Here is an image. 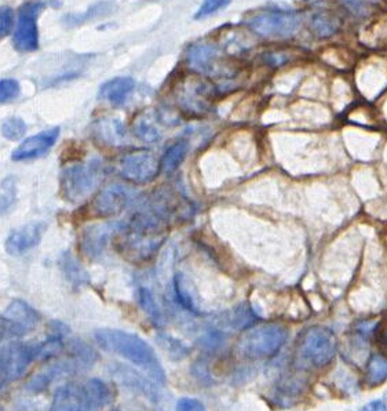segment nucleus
<instances>
[{
    "mask_svg": "<svg viewBox=\"0 0 387 411\" xmlns=\"http://www.w3.org/2000/svg\"><path fill=\"white\" fill-rule=\"evenodd\" d=\"M94 338L101 349L129 360L157 385L166 384V371L154 349L140 336L116 329H99L94 333Z\"/></svg>",
    "mask_w": 387,
    "mask_h": 411,
    "instance_id": "f257e3e1",
    "label": "nucleus"
},
{
    "mask_svg": "<svg viewBox=\"0 0 387 411\" xmlns=\"http://www.w3.org/2000/svg\"><path fill=\"white\" fill-rule=\"evenodd\" d=\"M116 394L101 378L71 381L54 392L49 411H99L108 408Z\"/></svg>",
    "mask_w": 387,
    "mask_h": 411,
    "instance_id": "f03ea898",
    "label": "nucleus"
},
{
    "mask_svg": "<svg viewBox=\"0 0 387 411\" xmlns=\"http://www.w3.org/2000/svg\"><path fill=\"white\" fill-rule=\"evenodd\" d=\"M289 338V330L277 323H266L247 330L239 341L240 355L248 359H269L279 354Z\"/></svg>",
    "mask_w": 387,
    "mask_h": 411,
    "instance_id": "7ed1b4c3",
    "label": "nucleus"
},
{
    "mask_svg": "<svg viewBox=\"0 0 387 411\" xmlns=\"http://www.w3.org/2000/svg\"><path fill=\"white\" fill-rule=\"evenodd\" d=\"M296 354L299 361L306 367L323 368L328 366L337 354L334 333L323 326L309 327L298 340Z\"/></svg>",
    "mask_w": 387,
    "mask_h": 411,
    "instance_id": "20e7f679",
    "label": "nucleus"
},
{
    "mask_svg": "<svg viewBox=\"0 0 387 411\" xmlns=\"http://www.w3.org/2000/svg\"><path fill=\"white\" fill-rule=\"evenodd\" d=\"M101 170L102 164L97 159L89 163L66 166L61 173V194L64 199L71 203L85 201L97 188Z\"/></svg>",
    "mask_w": 387,
    "mask_h": 411,
    "instance_id": "39448f33",
    "label": "nucleus"
},
{
    "mask_svg": "<svg viewBox=\"0 0 387 411\" xmlns=\"http://www.w3.org/2000/svg\"><path fill=\"white\" fill-rule=\"evenodd\" d=\"M36 360H45L43 344L36 342H8L1 348L0 355V374L1 387L18 380L27 368Z\"/></svg>",
    "mask_w": 387,
    "mask_h": 411,
    "instance_id": "423d86ee",
    "label": "nucleus"
},
{
    "mask_svg": "<svg viewBox=\"0 0 387 411\" xmlns=\"http://www.w3.org/2000/svg\"><path fill=\"white\" fill-rule=\"evenodd\" d=\"M299 24L300 15L296 11L280 8H269L247 20V25L265 38H289L296 32Z\"/></svg>",
    "mask_w": 387,
    "mask_h": 411,
    "instance_id": "0eeeda50",
    "label": "nucleus"
},
{
    "mask_svg": "<svg viewBox=\"0 0 387 411\" xmlns=\"http://www.w3.org/2000/svg\"><path fill=\"white\" fill-rule=\"evenodd\" d=\"M46 6V1H25L20 7L18 21L13 35V43L18 52H36L39 49L38 17Z\"/></svg>",
    "mask_w": 387,
    "mask_h": 411,
    "instance_id": "6e6552de",
    "label": "nucleus"
},
{
    "mask_svg": "<svg viewBox=\"0 0 387 411\" xmlns=\"http://www.w3.org/2000/svg\"><path fill=\"white\" fill-rule=\"evenodd\" d=\"M41 322V315L21 300L11 301L1 315V338L14 340L34 331Z\"/></svg>",
    "mask_w": 387,
    "mask_h": 411,
    "instance_id": "1a4fd4ad",
    "label": "nucleus"
},
{
    "mask_svg": "<svg viewBox=\"0 0 387 411\" xmlns=\"http://www.w3.org/2000/svg\"><path fill=\"white\" fill-rule=\"evenodd\" d=\"M161 168V161L157 160L154 154L145 150L134 151L126 154L120 161L122 175L136 184L150 182Z\"/></svg>",
    "mask_w": 387,
    "mask_h": 411,
    "instance_id": "9d476101",
    "label": "nucleus"
},
{
    "mask_svg": "<svg viewBox=\"0 0 387 411\" xmlns=\"http://www.w3.org/2000/svg\"><path fill=\"white\" fill-rule=\"evenodd\" d=\"M134 201L131 188L122 184H112L102 189L93 202V210L99 217H112L124 211Z\"/></svg>",
    "mask_w": 387,
    "mask_h": 411,
    "instance_id": "9b49d317",
    "label": "nucleus"
},
{
    "mask_svg": "<svg viewBox=\"0 0 387 411\" xmlns=\"http://www.w3.org/2000/svg\"><path fill=\"white\" fill-rule=\"evenodd\" d=\"M87 367H90V366L86 364L83 360L72 355L71 359L59 360L49 367L43 368L38 374H35L28 381L27 389L31 392H35V394L42 392V391L48 389L55 380H59L61 377H65V375L79 373Z\"/></svg>",
    "mask_w": 387,
    "mask_h": 411,
    "instance_id": "f8f14e48",
    "label": "nucleus"
},
{
    "mask_svg": "<svg viewBox=\"0 0 387 411\" xmlns=\"http://www.w3.org/2000/svg\"><path fill=\"white\" fill-rule=\"evenodd\" d=\"M46 229L48 225L45 222H31L11 231L4 242L6 253L10 256H21L29 252L41 243Z\"/></svg>",
    "mask_w": 387,
    "mask_h": 411,
    "instance_id": "ddd939ff",
    "label": "nucleus"
},
{
    "mask_svg": "<svg viewBox=\"0 0 387 411\" xmlns=\"http://www.w3.org/2000/svg\"><path fill=\"white\" fill-rule=\"evenodd\" d=\"M109 371L117 382H120L123 387L129 388L130 391L141 394L149 401L156 403L160 401V394L156 388L157 384L150 378H145V375L140 374L131 367L120 364V363H113L109 366Z\"/></svg>",
    "mask_w": 387,
    "mask_h": 411,
    "instance_id": "4468645a",
    "label": "nucleus"
},
{
    "mask_svg": "<svg viewBox=\"0 0 387 411\" xmlns=\"http://www.w3.org/2000/svg\"><path fill=\"white\" fill-rule=\"evenodd\" d=\"M123 222H105L87 226L80 236V247L83 254L89 258L101 257L109 238L113 233L123 231Z\"/></svg>",
    "mask_w": 387,
    "mask_h": 411,
    "instance_id": "2eb2a0df",
    "label": "nucleus"
},
{
    "mask_svg": "<svg viewBox=\"0 0 387 411\" xmlns=\"http://www.w3.org/2000/svg\"><path fill=\"white\" fill-rule=\"evenodd\" d=\"M59 136V127H52L45 130L36 136L27 138L14 152L11 154V159L14 161H24V160H34L39 159L54 147Z\"/></svg>",
    "mask_w": 387,
    "mask_h": 411,
    "instance_id": "dca6fc26",
    "label": "nucleus"
},
{
    "mask_svg": "<svg viewBox=\"0 0 387 411\" xmlns=\"http://www.w3.org/2000/svg\"><path fill=\"white\" fill-rule=\"evenodd\" d=\"M136 89V80L130 76H119L105 82L99 89V99L112 103L115 106H120L127 101L129 96Z\"/></svg>",
    "mask_w": 387,
    "mask_h": 411,
    "instance_id": "f3484780",
    "label": "nucleus"
},
{
    "mask_svg": "<svg viewBox=\"0 0 387 411\" xmlns=\"http://www.w3.org/2000/svg\"><path fill=\"white\" fill-rule=\"evenodd\" d=\"M174 296L177 303L188 312L200 313L198 312V301L196 297L194 286L191 280L184 273H175L174 276Z\"/></svg>",
    "mask_w": 387,
    "mask_h": 411,
    "instance_id": "a211bd4d",
    "label": "nucleus"
},
{
    "mask_svg": "<svg viewBox=\"0 0 387 411\" xmlns=\"http://www.w3.org/2000/svg\"><path fill=\"white\" fill-rule=\"evenodd\" d=\"M59 265L64 272L65 279L72 287L79 289L90 282V276L86 269L79 264V261L72 256L71 252H65L59 258Z\"/></svg>",
    "mask_w": 387,
    "mask_h": 411,
    "instance_id": "6ab92c4d",
    "label": "nucleus"
},
{
    "mask_svg": "<svg viewBox=\"0 0 387 411\" xmlns=\"http://www.w3.org/2000/svg\"><path fill=\"white\" fill-rule=\"evenodd\" d=\"M218 55V49L208 43L192 46L188 52V61L191 68L198 72H211L212 62Z\"/></svg>",
    "mask_w": 387,
    "mask_h": 411,
    "instance_id": "aec40b11",
    "label": "nucleus"
},
{
    "mask_svg": "<svg viewBox=\"0 0 387 411\" xmlns=\"http://www.w3.org/2000/svg\"><path fill=\"white\" fill-rule=\"evenodd\" d=\"M113 8V4H110L109 1H102V3H96L93 4L92 7H89L85 13H69V14H65L62 18H61V22L65 25V27H78V25H82L90 20H94L98 18L101 15H105L108 13H110Z\"/></svg>",
    "mask_w": 387,
    "mask_h": 411,
    "instance_id": "412c9836",
    "label": "nucleus"
},
{
    "mask_svg": "<svg viewBox=\"0 0 387 411\" xmlns=\"http://www.w3.org/2000/svg\"><path fill=\"white\" fill-rule=\"evenodd\" d=\"M188 150H189V144L185 140H180L174 143L173 145H170L161 157V170L166 174L174 173L184 161L185 156L188 154Z\"/></svg>",
    "mask_w": 387,
    "mask_h": 411,
    "instance_id": "4be33fe9",
    "label": "nucleus"
},
{
    "mask_svg": "<svg viewBox=\"0 0 387 411\" xmlns=\"http://www.w3.org/2000/svg\"><path fill=\"white\" fill-rule=\"evenodd\" d=\"M98 136L113 145H117L123 143L126 137V130L124 126L120 120L117 119H103L98 124Z\"/></svg>",
    "mask_w": 387,
    "mask_h": 411,
    "instance_id": "5701e85b",
    "label": "nucleus"
},
{
    "mask_svg": "<svg viewBox=\"0 0 387 411\" xmlns=\"http://www.w3.org/2000/svg\"><path fill=\"white\" fill-rule=\"evenodd\" d=\"M387 380V358L384 355H372L367 363L365 381L370 387H378Z\"/></svg>",
    "mask_w": 387,
    "mask_h": 411,
    "instance_id": "b1692460",
    "label": "nucleus"
},
{
    "mask_svg": "<svg viewBox=\"0 0 387 411\" xmlns=\"http://www.w3.org/2000/svg\"><path fill=\"white\" fill-rule=\"evenodd\" d=\"M138 303L141 308L144 309L147 317L154 323V326H163L164 319H163V312L159 308L154 296L152 291L145 287L138 289Z\"/></svg>",
    "mask_w": 387,
    "mask_h": 411,
    "instance_id": "393cba45",
    "label": "nucleus"
},
{
    "mask_svg": "<svg viewBox=\"0 0 387 411\" xmlns=\"http://www.w3.org/2000/svg\"><path fill=\"white\" fill-rule=\"evenodd\" d=\"M27 133V124L21 117L10 116L1 122V136L8 141H17Z\"/></svg>",
    "mask_w": 387,
    "mask_h": 411,
    "instance_id": "a878e982",
    "label": "nucleus"
},
{
    "mask_svg": "<svg viewBox=\"0 0 387 411\" xmlns=\"http://www.w3.org/2000/svg\"><path fill=\"white\" fill-rule=\"evenodd\" d=\"M312 28L319 36L327 38L338 31V20L328 14H316L312 18Z\"/></svg>",
    "mask_w": 387,
    "mask_h": 411,
    "instance_id": "bb28decb",
    "label": "nucleus"
},
{
    "mask_svg": "<svg viewBox=\"0 0 387 411\" xmlns=\"http://www.w3.org/2000/svg\"><path fill=\"white\" fill-rule=\"evenodd\" d=\"M256 319H258L256 315L252 312V309L249 308V305L242 304L228 315L226 322L235 329H245V327H249Z\"/></svg>",
    "mask_w": 387,
    "mask_h": 411,
    "instance_id": "cd10ccee",
    "label": "nucleus"
},
{
    "mask_svg": "<svg viewBox=\"0 0 387 411\" xmlns=\"http://www.w3.org/2000/svg\"><path fill=\"white\" fill-rule=\"evenodd\" d=\"M17 199V181L15 177H6L1 182V202H0V208L1 212H7L8 208L14 205Z\"/></svg>",
    "mask_w": 387,
    "mask_h": 411,
    "instance_id": "c85d7f7f",
    "label": "nucleus"
},
{
    "mask_svg": "<svg viewBox=\"0 0 387 411\" xmlns=\"http://www.w3.org/2000/svg\"><path fill=\"white\" fill-rule=\"evenodd\" d=\"M200 347L208 352L219 349L225 344V333L219 330H210L200 337Z\"/></svg>",
    "mask_w": 387,
    "mask_h": 411,
    "instance_id": "c756f323",
    "label": "nucleus"
},
{
    "mask_svg": "<svg viewBox=\"0 0 387 411\" xmlns=\"http://www.w3.org/2000/svg\"><path fill=\"white\" fill-rule=\"evenodd\" d=\"M160 342L163 345V348L173 356V358H177V359H181V358H185L189 352V348L182 344L180 340L174 338V337H170V336H161L160 338Z\"/></svg>",
    "mask_w": 387,
    "mask_h": 411,
    "instance_id": "7c9ffc66",
    "label": "nucleus"
},
{
    "mask_svg": "<svg viewBox=\"0 0 387 411\" xmlns=\"http://www.w3.org/2000/svg\"><path fill=\"white\" fill-rule=\"evenodd\" d=\"M136 133L141 140H144L146 143H154L160 138V131L157 130V127L146 119H141L137 123Z\"/></svg>",
    "mask_w": 387,
    "mask_h": 411,
    "instance_id": "2f4dec72",
    "label": "nucleus"
},
{
    "mask_svg": "<svg viewBox=\"0 0 387 411\" xmlns=\"http://www.w3.org/2000/svg\"><path fill=\"white\" fill-rule=\"evenodd\" d=\"M20 94V83L15 79H3L0 82V101L10 103Z\"/></svg>",
    "mask_w": 387,
    "mask_h": 411,
    "instance_id": "473e14b6",
    "label": "nucleus"
},
{
    "mask_svg": "<svg viewBox=\"0 0 387 411\" xmlns=\"http://www.w3.org/2000/svg\"><path fill=\"white\" fill-rule=\"evenodd\" d=\"M231 1H222V0H208V1H204L201 4V7L197 10V13L194 14V18L196 20H201V18H205L219 10H222L224 7H226Z\"/></svg>",
    "mask_w": 387,
    "mask_h": 411,
    "instance_id": "72a5a7b5",
    "label": "nucleus"
},
{
    "mask_svg": "<svg viewBox=\"0 0 387 411\" xmlns=\"http://www.w3.org/2000/svg\"><path fill=\"white\" fill-rule=\"evenodd\" d=\"M14 27V11L8 6H3L0 10V34L6 38L11 34Z\"/></svg>",
    "mask_w": 387,
    "mask_h": 411,
    "instance_id": "f704fd0d",
    "label": "nucleus"
},
{
    "mask_svg": "<svg viewBox=\"0 0 387 411\" xmlns=\"http://www.w3.org/2000/svg\"><path fill=\"white\" fill-rule=\"evenodd\" d=\"M175 411H207L204 405L194 399V398H181L177 405H175Z\"/></svg>",
    "mask_w": 387,
    "mask_h": 411,
    "instance_id": "c9c22d12",
    "label": "nucleus"
},
{
    "mask_svg": "<svg viewBox=\"0 0 387 411\" xmlns=\"http://www.w3.org/2000/svg\"><path fill=\"white\" fill-rule=\"evenodd\" d=\"M361 411H387V405L384 401H372L367 403Z\"/></svg>",
    "mask_w": 387,
    "mask_h": 411,
    "instance_id": "e433bc0d",
    "label": "nucleus"
},
{
    "mask_svg": "<svg viewBox=\"0 0 387 411\" xmlns=\"http://www.w3.org/2000/svg\"><path fill=\"white\" fill-rule=\"evenodd\" d=\"M379 347L385 354V358H387V329L381 334L379 337Z\"/></svg>",
    "mask_w": 387,
    "mask_h": 411,
    "instance_id": "4c0bfd02",
    "label": "nucleus"
},
{
    "mask_svg": "<svg viewBox=\"0 0 387 411\" xmlns=\"http://www.w3.org/2000/svg\"><path fill=\"white\" fill-rule=\"evenodd\" d=\"M115 411H117V410H115Z\"/></svg>",
    "mask_w": 387,
    "mask_h": 411,
    "instance_id": "58836bf2",
    "label": "nucleus"
}]
</instances>
